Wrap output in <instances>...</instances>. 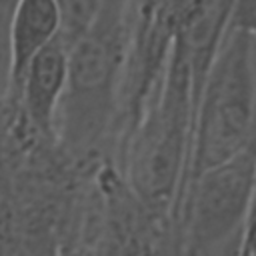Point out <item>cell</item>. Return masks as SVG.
Returning <instances> with one entry per match:
<instances>
[{"mask_svg":"<svg viewBox=\"0 0 256 256\" xmlns=\"http://www.w3.org/2000/svg\"><path fill=\"white\" fill-rule=\"evenodd\" d=\"M132 0H102L88 30L68 48V82L54 134L74 156L94 154L110 132L128 72Z\"/></svg>","mask_w":256,"mask_h":256,"instance_id":"1","label":"cell"},{"mask_svg":"<svg viewBox=\"0 0 256 256\" xmlns=\"http://www.w3.org/2000/svg\"><path fill=\"white\" fill-rule=\"evenodd\" d=\"M194 120V90L188 58L174 38L166 66L154 84L126 150V180L150 212H164L180 196Z\"/></svg>","mask_w":256,"mask_h":256,"instance_id":"2","label":"cell"},{"mask_svg":"<svg viewBox=\"0 0 256 256\" xmlns=\"http://www.w3.org/2000/svg\"><path fill=\"white\" fill-rule=\"evenodd\" d=\"M254 142L256 44L248 36L228 30L194 104L184 184L234 158Z\"/></svg>","mask_w":256,"mask_h":256,"instance_id":"3","label":"cell"},{"mask_svg":"<svg viewBox=\"0 0 256 256\" xmlns=\"http://www.w3.org/2000/svg\"><path fill=\"white\" fill-rule=\"evenodd\" d=\"M190 256H224L242 244L256 206V142L190 178L180 196Z\"/></svg>","mask_w":256,"mask_h":256,"instance_id":"4","label":"cell"},{"mask_svg":"<svg viewBox=\"0 0 256 256\" xmlns=\"http://www.w3.org/2000/svg\"><path fill=\"white\" fill-rule=\"evenodd\" d=\"M68 82V46L58 36L42 48L26 68L18 100L22 110L40 134L52 136L56 114Z\"/></svg>","mask_w":256,"mask_h":256,"instance_id":"5","label":"cell"},{"mask_svg":"<svg viewBox=\"0 0 256 256\" xmlns=\"http://www.w3.org/2000/svg\"><path fill=\"white\" fill-rule=\"evenodd\" d=\"M62 16L56 0H18L8 32V94L18 100L32 58L60 36Z\"/></svg>","mask_w":256,"mask_h":256,"instance_id":"6","label":"cell"},{"mask_svg":"<svg viewBox=\"0 0 256 256\" xmlns=\"http://www.w3.org/2000/svg\"><path fill=\"white\" fill-rule=\"evenodd\" d=\"M62 16L60 38L70 48L96 18L102 0H56Z\"/></svg>","mask_w":256,"mask_h":256,"instance_id":"7","label":"cell"},{"mask_svg":"<svg viewBox=\"0 0 256 256\" xmlns=\"http://www.w3.org/2000/svg\"><path fill=\"white\" fill-rule=\"evenodd\" d=\"M240 32L256 44V0H234L228 14L226 32Z\"/></svg>","mask_w":256,"mask_h":256,"instance_id":"8","label":"cell"},{"mask_svg":"<svg viewBox=\"0 0 256 256\" xmlns=\"http://www.w3.org/2000/svg\"><path fill=\"white\" fill-rule=\"evenodd\" d=\"M18 0H0V96L8 94V32Z\"/></svg>","mask_w":256,"mask_h":256,"instance_id":"9","label":"cell"},{"mask_svg":"<svg viewBox=\"0 0 256 256\" xmlns=\"http://www.w3.org/2000/svg\"><path fill=\"white\" fill-rule=\"evenodd\" d=\"M246 256H256V208L252 212V218L246 230Z\"/></svg>","mask_w":256,"mask_h":256,"instance_id":"10","label":"cell"}]
</instances>
